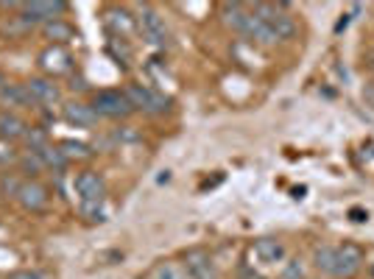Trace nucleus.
Instances as JSON below:
<instances>
[{"instance_id":"nucleus-1","label":"nucleus","mask_w":374,"mask_h":279,"mask_svg":"<svg viewBox=\"0 0 374 279\" xmlns=\"http://www.w3.org/2000/svg\"><path fill=\"white\" fill-rule=\"evenodd\" d=\"M316 268L327 277L349 279L355 277L363 266V252L355 243H341V246H321L316 249Z\"/></svg>"},{"instance_id":"nucleus-2","label":"nucleus","mask_w":374,"mask_h":279,"mask_svg":"<svg viewBox=\"0 0 374 279\" xmlns=\"http://www.w3.org/2000/svg\"><path fill=\"white\" fill-rule=\"evenodd\" d=\"M251 14L260 17V20L277 34V39H294V37H297V20L285 11L282 3H280V6H274V3H257V6L251 8Z\"/></svg>"},{"instance_id":"nucleus-3","label":"nucleus","mask_w":374,"mask_h":279,"mask_svg":"<svg viewBox=\"0 0 374 279\" xmlns=\"http://www.w3.org/2000/svg\"><path fill=\"white\" fill-rule=\"evenodd\" d=\"M92 109H95L98 118H112V120L129 118V115L135 112L132 101H129L126 92H120V89H101V92H95Z\"/></svg>"},{"instance_id":"nucleus-4","label":"nucleus","mask_w":374,"mask_h":279,"mask_svg":"<svg viewBox=\"0 0 374 279\" xmlns=\"http://www.w3.org/2000/svg\"><path fill=\"white\" fill-rule=\"evenodd\" d=\"M123 92H126V98L132 101V106H135V109H143L146 115H165V112L170 109V98L154 92L149 87L132 84V87H126Z\"/></svg>"},{"instance_id":"nucleus-5","label":"nucleus","mask_w":374,"mask_h":279,"mask_svg":"<svg viewBox=\"0 0 374 279\" xmlns=\"http://www.w3.org/2000/svg\"><path fill=\"white\" fill-rule=\"evenodd\" d=\"M68 11V3H25L20 6V20L25 23H51V20H59V14Z\"/></svg>"},{"instance_id":"nucleus-6","label":"nucleus","mask_w":374,"mask_h":279,"mask_svg":"<svg viewBox=\"0 0 374 279\" xmlns=\"http://www.w3.org/2000/svg\"><path fill=\"white\" fill-rule=\"evenodd\" d=\"M137 25H140L143 37L149 39L151 45H156V48H165V45H168V28H165V20H162L154 8H143V11H140Z\"/></svg>"},{"instance_id":"nucleus-7","label":"nucleus","mask_w":374,"mask_h":279,"mask_svg":"<svg viewBox=\"0 0 374 279\" xmlns=\"http://www.w3.org/2000/svg\"><path fill=\"white\" fill-rule=\"evenodd\" d=\"M75 193L84 204H101L104 202V179L92 170H84L75 176Z\"/></svg>"},{"instance_id":"nucleus-8","label":"nucleus","mask_w":374,"mask_h":279,"mask_svg":"<svg viewBox=\"0 0 374 279\" xmlns=\"http://www.w3.org/2000/svg\"><path fill=\"white\" fill-rule=\"evenodd\" d=\"M251 254H254L263 266H274V263H282V260L288 257V249H285V243L277 240V237H260V240L254 243Z\"/></svg>"},{"instance_id":"nucleus-9","label":"nucleus","mask_w":374,"mask_h":279,"mask_svg":"<svg viewBox=\"0 0 374 279\" xmlns=\"http://www.w3.org/2000/svg\"><path fill=\"white\" fill-rule=\"evenodd\" d=\"M39 65H42L45 73L59 75V73H68V70L73 68V59H70V54L62 45H51V48H45L39 54Z\"/></svg>"},{"instance_id":"nucleus-10","label":"nucleus","mask_w":374,"mask_h":279,"mask_svg":"<svg viewBox=\"0 0 374 279\" xmlns=\"http://www.w3.org/2000/svg\"><path fill=\"white\" fill-rule=\"evenodd\" d=\"M17 199L20 204L31 212H39V209L48 207V190L39 185V182H23L20 190H17Z\"/></svg>"},{"instance_id":"nucleus-11","label":"nucleus","mask_w":374,"mask_h":279,"mask_svg":"<svg viewBox=\"0 0 374 279\" xmlns=\"http://www.w3.org/2000/svg\"><path fill=\"white\" fill-rule=\"evenodd\" d=\"M25 89L34 98V104H56L62 98L59 87L51 78H31V81H25Z\"/></svg>"},{"instance_id":"nucleus-12","label":"nucleus","mask_w":374,"mask_h":279,"mask_svg":"<svg viewBox=\"0 0 374 279\" xmlns=\"http://www.w3.org/2000/svg\"><path fill=\"white\" fill-rule=\"evenodd\" d=\"M65 120L73 123L75 129H89V126L98 123V115H95L92 106L75 101V104H68V106H65Z\"/></svg>"},{"instance_id":"nucleus-13","label":"nucleus","mask_w":374,"mask_h":279,"mask_svg":"<svg viewBox=\"0 0 374 279\" xmlns=\"http://www.w3.org/2000/svg\"><path fill=\"white\" fill-rule=\"evenodd\" d=\"M0 104L3 106H31L34 98L28 95L25 84H3L0 87Z\"/></svg>"},{"instance_id":"nucleus-14","label":"nucleus","mask_w":374,"mask_h":279,"mask_svg":"<svg viewBox=\"0 0 374 279\" xmlns=\"http://www.w3.org/2000/svg\"><path fill=\"white\" fill-rule=\"evenodd\" d=\"M25 132H28L25 120H20V118L11 115V112H3V115H0V140L11 142V140L25 137Z\"/></svg>"},{"instance_id":"nucleus-15","label":"nucleus","mask_w":374,"mask_h":279,"mask_svg":"<svg viewBox=\"0 0 374 279\" xmlns=\"http://www.w3.org/2000/svg\"><path fill=\"white\" fill-rule=\"evenodd\" d=\"M187 271H190V277H196V279H218L216 277L213 263H210V257L201 254V252H196V254L187 257Z\"/></svg>"},{"instance_id":"nucleus-16","label":"nucleus","mask_w":374,"mask_h":279,"mask_svg":"<svg viewBox=\"0 0 374 279\" xmlns=\"http://www.w3.org/2000/svg\"><path fill=\"white\" fill-rule=\"evenodd\" d=\"M42 31H45V37H51V39H56V42H65V39L73 37V25L65 23V20H51V23L42 25Z\"/></svg>"},{"instance_id":"nucleus-17","label":"nucleus","mask_w":374,"mask_h":279,"mask_svg":"<svg viewBox=\"0 0 374 279\" xmlns=\"http://www.w3.org/2000/svg\"><path fill=\"white\" fill-rule=\"evenodd\" d=\"M37 156L42 159V165H48V168H54V170H62V168L68 165V156H65L59 148H42V151H37Z\"/></svg>"},{"instance_id":"nucleus-18","label":"nucleus","mask_w":374,"mask_h":279,"mask_svg":"<svg viewBox=\"0 0 374 279\" xmlns=\"http://www.w3.org/2000/svg\"><path fill=\"white\" fill-rule=\"evenodd\" d=\"M156 279H190V271L179 263H165L156 268Z\"/></svg>"},{"instance_id":"nucleus-19","label":"nucleus","mask_w":374,"mask_h":279,"mask_svg":"<svg viewBox=\"0 0 374 279\" xmlns=\"http://www.w3.org/2000/svg\"><path fill=\"white\" fill-rule=\"evenodd\" d=\"M59 151L68 156V159H73V156H78V159H87L92 151L84 145V142H73V140H65L62 145H59Z\"/></svg>"},{"instance_id":"nucleus-20","label":"nucleus","mask_w":374,"mask_h":279,"mask_svg":"<svg viewBox=\"0 0 374 279\" xmlns=\"http://www.w3.org/2000/svg\"><path fill=\"white\" fill-rule=\"evenodd\" d=\"M81 212H84L89 221H104V209H101V204H81Z\"/></svg>"},{"instance_id":"nucleus-21","label":"nucleus","mask_w":374,"mask_h":279,"mask_svg":"<svg viewBox=\"0 0 374 279\" xmlns=\"http://www.w3.org/2000/svg\"><path fill=\"white\" fill-rule=\"evenodd\" d=\"M301 277H304V268L299 266V260L297 263H288L285 271H282V279H301Z\"/></svg>"},{"instance_id":"nucleus-22","label":"nucleus","mask_w":374,"mask_h":279,"mask_svg":"<svg viewBox=\"0 0 374 279\" xmlns=\"http://www.w3.org/2000/svg\"><path fill=\"white\" fill-rule=\"evenodd\" d=\"M14 159V148L6 142V140H0V165H6V162H11Z\"/></svg>"},{"instance_id":"nucleus-23","label":"nucleus","mask_w":374,"mask_h":279,"mask_svg":"<svg viewBox=\"0 0 374 279\" xmlns=\"http://www.w3.org/2000/svg\"><path fill=\"white\" fill-rule=\"evenodd\" d=\"M8 279H42V277H39L37 271H14Z\"/></svg>"},{"instance_id":"nucleus-24","label":"nucleus","mask_w":374,"mask_h":279,"mask_svg":"<svg viewBox=\"0 0 374 279\" xmlns=\"http://www.w3.org/2000/svg\"><path fill=\"white\" fill-rule=\"evenodd\" d=\"M349 215H352V221H366V218H369V215H366L363 209H352Z\"/></svg>"},{"instance_id":"nucleus-25","label":"nucleus","mask_w":374,"mask_h":279,"mask_svg":"<svg viewBox=\"0 0 374 279\" xmlns=\"http://www.w3.org/2000/svg\"><path fill=\"white\" fill-rule=\"evenodd\" d=\"M0 87H3V73H0Z\"/></svg>"}]
</instances>
